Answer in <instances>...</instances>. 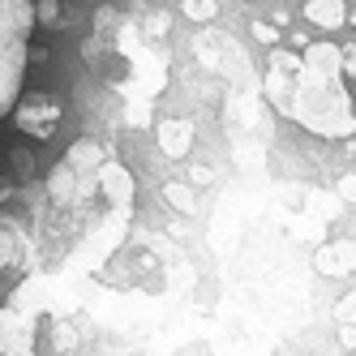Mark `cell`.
Listing matches in <instances>:
<instances>
[{
	"label": "cell",
	"instance_id": "1",
	"mask_svg": "<svg viewBox=\"0 0 356 356\" xmlns=\"http://www.w3.org/2000/svg\"><path fill=\"white\" fill-rule=\"evenodd\" d=\"M343 56L335 43H309L300 52V73H266V95L279 112H288L318 138L356 134V104L339 82Z\"/></svg>",
	"mask_w": 356,
	"mask_h": 356
},
{
	"label": "cell",
	"instance_id": "2",
	"mask_svg": "<svg viewBox=\"0 0 356 356\" xmlns=\"http://www.w3.org/2000/svg\"><path fill=\"white\" fill-rule=\"evenodd\" d=\"M56 120H60V104L52 95H26V104L17 112V124L26 134H35V138H47L56 129Z\"/></svg>",
	"mask_w": 356,
	"mask_h": 356
},
{
	"label": "cell",
	"instance_id": "3",
	"mask_svg": "<svg viewBox=\"0 0 356 356\" xmlns=\"http://www.w3.org/2000/svg\"><path fill=\"white\" fill-rule=\"evenodd\" d=\"M193 120L189 116H163L159 120V129H155V138H159V150L168 159H181V155H189V146H193Z\"/></svg>",
	"mask_w": 356,
	"mask_h": 356
},
{
	"label": "cell",
	"instance_id": "4",
	"mask_svg": "<svg viewBox=\"0 0 356 356\" xmlns=\"http://www.w3.org/2000/svg\"><path fill=\"white\" fill-rule=\"evenodd\" d=\"M314 266L322 275H352L356 270V241H326V245H318Z\"/></svg>",
	"mask_w": 356,
	"mask_h": 356
},
{
	"label": "cell",
	"instance_id": "5",
	"mask_svg": "<svg viewBox=\"0 0 356 356\" xmlns=\"http://www.w3.org/2000/svg\"><path fill=\"white\" fill-rule=\"evenodd\" d=\"M99 189H104V197L112 202L116 211H124L134 202V176H129V168L104 163V168H99Z\"/></svg>",
	"mask_w": 356,
	"mask_h": 356
},
{
	"label": "cell",
	"instance_id": "6",
	"mask_svg": "<svg viewBox=\"0 0 356 356\" xmlns=\"http://www.w3.org/2000/svg\"><path fill=\"white\" fill-rule=\"evenodd\" d=\"M0 352L5 356H31V318L22 314H0Z\"/></svg>",
	"mask_w": 356,
	"mask_h": 356
},
{
	"label": "cell",
	"instance_id": "7",
	"mask_svg": "<svg viewBox=\"0 0 356 356\" xmlns=\"http://www.w3.org/2000/svg\"><path fill=\"white\" fill-rule=\"evenodd\" d=\"M47 193H52V202H60V207H69V202H78L86 193V185L78 181V172H73L69 163H56L52 176H47Z\"/></svg>",
	"mask_w": 356,
	"mask_h": 356
},
{
	"label": "cell",
	"instance_id": "8",
	"mask_svg": "<svg viewBox=\"0 0 356 356\" xmlns=\"http://www.w3.org/2000/svg\"><path fill=\"white\" fill-rule=\"evenodd\" d=\"M305 17L322 31H339L348 22V9H343V0H305Z\"/></svg>",
	"mask_w": 356,
	"mask_h": 356
},
{
	"label": "cell",
	"instance_id": "9",
	"mask_svg": "<svg viewBox=\"0 0 356 356\" xmlns=\"http://www.w3.org/2000/svg\"><path fill=\"white\" fill-rule=\"evenodd\" d=\"M73 172H95V168H104V146H99V142H90V138H82V142H73L69 146V159H65Z\"/></svg>",
	"mask_w": 356,
	"mask_h": 356
},
{
	"label": "cell",
	"instance_id": "10",
	"mask_svg": "<svg viewBox=\"0 0 356 356\" xmlns=\"http://www.w3.org/2000/svg\"><path fill=\"white\" fill-rule=\"evenodd\" d=\"M163 197H168V202H172V207L181 211V215H193V211H197L193 189H189V185H181V181H168V185H163Z\"/></svg>",
	"mask_w": 356,
	"mask_h": 356
},
{
	"label": "cell",
	"instance_id": "11",
	"mask_svg": "<svg viewBox=\"0 0 356 356\" xmlns=\"http://www.w3.org/2000/svg\"><path fill=\"white\" fill-rule=\"evenodd\" d=\"M22 249H26V241H22L13 227H0V266H13L22 258Z\"/></svg>",
	"mask_w": 356,
	"mask_h": 356
},
{
	"label": "cell",
	"instance_id": "12",
	"mask_svg": "<svg viewBox=\"0 0 356 356\" xmlns=\"http://www.w3.org/2000/svg\"><path fill=\"white\" fill-rule=\"evenodd\" d=\"M181 9H185V17H193V22H211V17L219 13L215 0H181Z\"/></svg>",
	"mask_w": 356,
	"mask_h": 356
},
{
	"label": "cell",
	"instance_id": "13",
	"mask_svg": "<svg viewBox=\"0 0 356 356\" xmlns=\"http://www.w3.org/2000/svg\"><path fill=\"white\" fill-rule=\"evenodd\" d=\"M335 318H339V326H356V292H348V296L335 305Z\"/></svg>",
	"mask_w": 356,
	"mask_h": 356
},
{
	"label": "cell",
	"instance_id": "14",
	"mask_svg": "<svg viewBox=\"0 0 356 356\" xmlns=\"http://www.w3.org/2000/svg\"><path fill=\"white\" fill-rule=\"evenodd\" d=\"M249 31H253V39L266 43V47H275V43H279V31H275V26H266V22H253Z\"/></svg>",
	"mask_w": 356,
	"mask_h": 356
},
{
	"label": "cell",
	"instance_id": "15",
	"mask_svg": "<svg viewBox=\"0 0 356 356\" xmlns=\"http://www.w3.org/2000/svg\"><path fill=\"white\" fill-rule=\"evenodd\" d=\"M335 189H339L343 202H356V172H343L339 181H335Z\"/></svg>",
	"mask_w": 356,
	"mask_h": 356
},
{
	"label": "cell",
	"instance_id": "16",
	"mask_svg": "<svg viewBox=\"0 0 356 356\" xmlns=\"http://www.w3.org/2000/svg\"><path fill=\"white\" fill-rule=\"evenodd\" d=\"M52 339H56V348H73V343H78V335H73L60 318H56V326H52Z\"/></svg>",
	"mask_w": 356,
	"mask_h": 356
},
{
	"label": "cell",
	"instance_id": "17",
	"mask_svg": "<svg viewBox=\"0 0 356 356\" xmlns=\"http://www.w3.org/2000/svg\"><path fill=\"white\" fill-rule=\"evenodd\" d=\"M31 168H35L31 150H13V172H17V176H31Z\"/></svg>",
	"mask_w": 356,
	"mask_h": 356
},
{
	"label": "cell",
	"instance_id": "18",
	"mask_svg": "<svg viewBox=\"0 0 356 356\" xmlns=\"http://www.w3.org/2000/svg\"><path fill=\"white\" fill-rule=\"evenodd\" d=\"M146 31L150 35H168V13H155V17L146 22Z\"/></svg>",
	"mask_w": 356,
	"mask_h": 356
},
{
	"label": "cell",
	"instance_id": "19",
	"mask_svg": "<svg viewBox=\"0 0 356 356\" xmlns=\"http://www.w3.org/2000/svg\"><path fill=\"white\" fill-rule=\"evenodd\" d=\"M56 13H60L56 0H39V17H43V22H56Z\"/></svg>",
	"mask_w": 356,
	"mask_h": 356
},
{
	"label": "cell",
	"instance_id": "20",
	"mask_svg": "<svg viewBox=\"0 0 356 356\" xmlns=\"http://www.w3.org/2000/svg\"><path fill=\"white\" fill-rule=\"evenodd\" d=\"M189 181H193V185H211V181H215V172H211V168H193Z\"/></svg>",
	"mask_w": 356,
	"mask_h": 356
},
{
	"label": "cell",
	"instance_id": "21",
	"mask_svg": "<svg viewBox=\"0 0 356 356\" xmlns=\"http://www.w3.org/2000/svg\"><path fill=\"white\" fill-rule=\"evenodd\" d=\"M339 343L343 348H356V326H339Z\"/></svg>",
	"mask_w": 356,
	"mask_h": 356
},
{
	"label": "cell",
	"instance_id": "22",
	"mask_svg": "<svg viewBox=\"0 0 356 356\" xmlns=\"http://www.w3.org/2000/svg\"><path fill=\"white\" fill-rule=\"evenodd\" d=\"M343 65H348V73H352V78H356V52H352V56H348Z\"/></svg>",
	"mask_w": 356,
	"mask_h": 356
},
{
	"label": "cell",
	"instance_id": "23",
	"mask_svg": "<svg viewBox=\"0 0 356 356\" xmlns=\"http://www.w3.org/2000/svg\"><path fill=\"white\" fill-rule=\"evenodd\" d=\"M348 22H352V26H356V13H352V17H348Z\"/></svg>",
	"mask_w": 356,
	"mask_h": 356
}]
</instances>
